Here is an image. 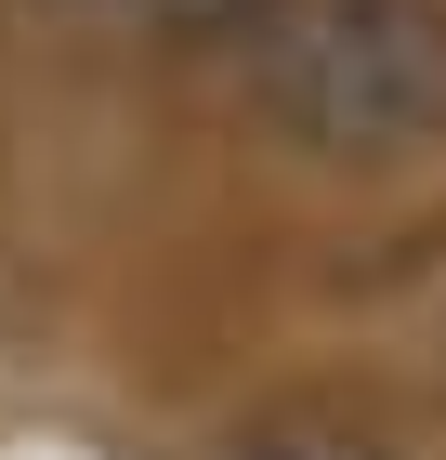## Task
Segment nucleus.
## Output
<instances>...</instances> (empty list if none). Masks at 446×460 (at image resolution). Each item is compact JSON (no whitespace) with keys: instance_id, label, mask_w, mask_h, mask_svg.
Wrapping results in <instances>:
<instances>
[{"instance_id":"f257e3e1","label":"nucleus","mask_w":446,"mask_h":460,"mask_svg":"<svg viewBox=\"0 0 446 460\" xmlns=\"http://www.w3.org/2000/svg\"><path fill=\"white\" fill-rule=\"evenodd\" d=\"M237 79L302 172L380 184L446 158V0H263Z\"/></svg>"},{"instance_id":"f03ea898","label":"nucleus","mask_w":446,"mask_h":460,"mask_svg":"<svg viewBox=\"0 0 446 460\" xmlns=\"http://www.w3.org/2000/svg\"><path fill=\"white\" fill-rule=\"evenodd\" d=\"M197 460H394L368 421H342V408H249V421H223Z\"/></svg>"}]
</instances>
